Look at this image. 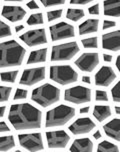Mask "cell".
Segmentation results:
<instances>
[{
  "label": "cell",
  "mask_w": 120,
  "mask_h": 152,
  "mask_svg": "<svg viewBox=\"0 0 120 152\" xmlns=\"http://www.w3.org/2000/svg\"><path fill=\"white\" fill-rule=\"evenodd\" d=\"M8 120L18 131L36 130L41 128L42 112L30 103H16L10 107Z\"/></svg>",
  "instance_id": "1"
},
{
  "label": "cell",
  "mask_w": 120,
  "mask_h": 152,
  "mask_svg": "<svg viewBox=\"0 0 120 152\" xmlns=\"http://www.w3.org/2000/svg\"><path fill=\"white\" fill-rule=\"evenodd\" d=\"M26 49L16 40L0 43V69L20 66L24 61Z\"/></svg>",
  "instance_id": "2"
},
{
  "label": "cell",
  "mask_w": 120,
  "mask_h": 152,
  "mask_svg": "<svg viewBox=\"0 0 120 152\" xmlns=\"http://www.w3.org/2000/svg\"><path fill=\"white\" fill-rule=\"evenodd\" d=\"M75 115L76 110L74 107L61 104L46 112L45 127L53 128V127L64 126L69 121H71L75 117Z\"/></svg>",
  "instance_id": "3"
},
{
  "label": "cell",
  "mask_w": 120,
  "mask_h": 152,
  "mask_svg": "<svg viewBox=\"0 0 120 152\" xmlns=\"http://www.w3.org/2000/svg\"><path fill=\"white\" fill-rule=\"evenodd\" d=\"M61 98V91L53 84L45 83L35 88L31 93V100L43 108L57 103Z\"/></svg>",
  "instance_id": "4"
},
{
  "label": "cell",
  "mask_w": 120,
  "mask_h": 152,
  "mask_svg": "<svg viewBox=\"0 0 120 152\" xmlns=\"http://www.w3.org/2000/svg\"><path fill=\"white\" fill-rule=\"evenodd\" d=\"M49 77L62 86L69 85L78 81V73L70 65H53L50 67Z\"/></svg>",
  "instance_id": "5"
},
{
  "label": "cell",
  "mask_w": 120,
  "mask_h": 152,
  "mask_svg": "<svg viewBox=\"0 0 120 152\" xmlns=\"http://www.w3.org/2000/svg\"><path fill=\"white\" fill-rule=\"evenodd\" d=\"M79 50H80V48H79L77 42L75 41L54 45L52 49H51L50 60L52 62L71 60L73 57L79 52Z\"/></svg>",
  "instance_id": "6"
},
{
  "label": "cell",
  "mask_w": 120,
  "mask_h": 152,
  "mask_svg": "<svg viewBox=\"0 0 120 152\" xmlns=\"http://www.w3.org/2000/svg\"><path fill=\"white\" fill-rule=\"evenodd\" d=\"M64 99L65 101L77 105L90 103L92 100V91L86 86L77 85L65 90Z\"/></svg>",
  "instance_id": "7"
},
{
  "label": "cell",
  "mask_w": 120,
  "mask_h": 152,
  "mask_svg": "<svg viewBox=\"0 0 120 152\" xmlns=\"http://www.w3.org/2000/svg\"><path fill=\"white\" fill-rule=\"evenodd\" d=\"M19 145L28 151H39L44 149L41 133H24L18 135Z\"/></svg>",
  "instance_id": "8"
},
{
  "label": "cell",
  "mask_w": 120,
  "mask_h": 152,
  "mask_svg": "<svg viewBox=\"0 0 120 152\" xmlns=\"http://www.w3.org/2000/svg\"><path fill=\"white\" fill-rule=\"evenodd\" d=\"M49 31H50V36L52 41H60V40L75 37V29L73 25L64 22V21H61V22L50 26Z\"/></svg>",
  "instance_id": "9"
},
{
  "label": "cell",
  "mask_w": 120,
  "mask_h": 152,
  "mask_svg": "<svg viewBox=\"0 0 120 152\" xmlns=\"http://www.w3.org/2000/svg\"><path fill=\"white\" fill-rule=\"evenodd\" d=\"M46 68L45 67H36V68L25 69L19 80V84L24 86H33L45 79Z\"/></svg>",
  "instance_id": "10"
},
{
  "label": "cell",
  "mask_w": 120,
  "mask_h": 152,
  "mask_svg": "<svg viewBox=\"0 0 120 152\" xmlns=\"http://www.w3.org/2000/svg\"><path fill=\"white\" fill-rule=\"evenodd\" d=\"M46 142L48 148L51 149H62L68 145L70 141L69 134L64 130L57 131H47L45 133Z\"/></svg>",
  "instance_id": "11"
},
{
  "label": "cell",
  "mask_w": 120,
  "mask_h": 152,
  "mask_svg": "<svg viewBox=\"0 0 120 152\" xmlns=\"http://www.w3.org/2000/svg\"><path fill=\"white\" fill-rule=\"evenodd\" d=\"M20 40L24 42L29 47H35V46H40L46 44L47 41V35L46 30L44 28L41 29H34V30H29L19 36Z\"/></svg>",
  "instance_id": "12"
},
{
  "label": "cell",
  "mask_w": 120,
  "mask_h": 152,
  "mask_svg": "<svg viewBox=\"0 0 120 152\" xmlns=\"http://www.w3.org/2000/svg\"><path fill=\"white\" fill-rule=\"evenodd\" d=\"M99 54L95 52L83 53L75 60L76 67L83 72H92L99 65Z\"/></svg>",
  "instance_id": "13"
},
{
  "label": "cell",
  "mask_w": 120,
  "mask_h": 152,
  "mask_svg": "<svg viewBox=\"0 0 120 152\" xmlns=\"http://www.w3.org/2000/svg\"><path fill=\"white\" fill-rule=\"evenodd\" d=\"M117 74L110 66H102L94 76L95 85L99 87H108L116 80Z\"/></svg>",
  "instance_id": "14"
},
{
  "label": "cell",
  "mask_w": 120,
  "mask_h": 152,
  "mask_svg": "<svg viewBox=\"0 0 120 152\" xmlns=\"http://www.w3.org/2000/svg\"><path fill=\"white\" fill-rule=\"evenodd\" d=\"M96 127L95 122L89 117H81L75 120L71 125H69L68 130L73 135H84L88 134Z\"/></svg>",
  "instance_id": "15"
},
{
  "label": "cell",
  "mask_w": 120,
  "mask_h": 152,
  "mask_svg": "<svg viewBox=\"0 0 120 152\" xmlns=\"http://www.w3.org/2000/svg\"><path fill=\"white\" fill-rule=\"evenodd\" d=\"M27 14V11L21 6L16 5H4L2 8L1 15L10 22L22 21Z\"/></svg>",
  "instance_id": "16"
},
{
  "label": "cell",
  "mask_w": 120,
  "mask_h": 152,
  "mask_svg": "<svg viewBox=\"0 0 120 152\" xmlns=\"http://www.w3.org/2000/svg\"><path fill=\"white\" fill-rule=\"evenodd\" d=\"M101 45L104 50L118 52L120 50V31L115 30L103 34L101 37Z\"/></svg>",
  "instance_id": "17"
},
{
  "label": "cell",
  "mask_w": 120,
  "mask_h": 152,
  "mask_svg": "<svg viewBox=\"0 0 120 152\" xmlns=\"http://www.w3.org/2000/svg\"><path fill=\"white\" fill-rule=\"evenodd\" d=\"M105 134L109 138H112L116 142L120 141V119L119 118H113L108 123H106L103 126Z\"/></svg>",
  "instance_id": "18"
},
{
  "label": "cell",
  "mask_w": 120,
  "mask_h": 152,
  "mask_svg": "<svg viewBox=\"0 0 120 152\" xmlns=\"http://www.w3.org/2000/svg\"><path fill=\"white\" fill-rule=\"evenodd\" d=\"M93 146V142L90 138H79V139H75L73 141L69 150L79 152H92Z\"/></svg>",
  "instance_id": "19"
},
{
  "label": "cell",
  "mask_w": 120,
  "mask_h": 152,
  "mask_svg": "<svg viewBox=\"0 0 120 152\" xmlns=\"http://www.w3.org/2000/svg\"><path fill=\"white\" fill-rule=\"evenodd\" d=\"M103 13L105 16L118 18L120 15V0H105L103 2Z\"/></svg>",
  "instance_id": "20"
},
{
  "label": "cell",
  "mask_w": 120,
  "mask_h": 152,
  "mask_svg": "<svg viewBox=\"0 0 120 152\" xmlns=\"http://www.w3.org/2000/svg\"><path fill=\"white\" fill-rule=\"evenodd\" d=\"M99 29V19H87L78 27L79 35L96 33Z\"/></svg>",
  "instance_id": "21"
},
{
  "label": "cell",
  "mask_w": 120,
  "mask_h": 152,
  "mask_svg": "<svg viewBox=\"0 0 120 152\" xmlns=\"http://www.w3.org/2000/svg\"><path fill=\"white\" fill-rule=\"evenodd\" d=\"M47 53L48 49L47 48H42V49L34 50L32 52H30L28 59H27V65L31 64H38V63H43L47 59Z\"/></svg>",
  "instance_id": "22"
},
{
  "label": "cell",
  "mask_w": 120,
  "mask_h": 152,
  "mask_svg": "<svg viewBox=\"0 0 120 152\" xmlns=\"http://www.w3.org/2000/svg\"><path fill=\"white\" fill-rule=\"evenodd\" d=\"M93 116L98 122H103L111 116V108L108 105H95L93 108Z\"/></svg>",
  "instance_id": "23"
},
{
  "label": "cell",
  "mask_w": 120,
  "mask_h": 152,
  "mask_svg": "<svg viewBox=\"0 0 120 152\" xmlns=\"http://www.w3.org/2000/svg\"><path fill=\"white\" fill-rule=\"evenodd\" d=\"M15 147V139L13 135L0 136V151H8Z\"/></svg>",
  "instance_id": "24"
},
{
  "label": "cell",
  "mask_w": 120,
  "mask_h": 152,
  "mask_svg": "<svg viewBox=\"0 0 120 152\" xmlns=\"http://www.w3.org/2000/svg\"><path fill=\"white\" fill-rule=\"evenodd\" d=\"M84 16H85V12L83 9H78V8H68L67 9L66 18L73 21V22H77Z\"/></svg>",
  "instance_id": "25"
},
{
  "label": "cell",
  "mask_w": 120,
  "mask_h": 152,
  "mask_svg": "<svg viewBox=\"0 0 120 152\" xmlns=\"http://www.w3.org/2000/svg\"><path fill=\"white\" fill-rule=\"evenodd\" d=\"M97 151H99V152H118L119 148L116 144L110 142V141L103 140L98 144Z\"/></svg>",
  "instance_id": "26"
},
{
  "label": "cell",
  "mask_w": 120,
  "mask_h": 152,
  "mask_svg": "<svg viewBox=\"0 0 120 152\" xmlns=\"http://www.w3.org/2000/svg\"><path fill=\"white\" fill-rule=\"evenodd\" d=\"M18 70H11V71H4L0 73V79L4 83H15L18 76Z\"/></svg>",
  "instance_id": "27"
},
{
  "label": "cell",
  "mask_w": 120,
  "mask_h": 152,
  "mask_svg": "<svg viewBox=\"0 0 120 152\" xmlns=\"http://www.w3.org/2000/svg\"><path fill=\"white\" fill-rule=\"evenodd\" d=\"M44 23V17H43L42 13H34L29 16V18L27 19V24L29 26H36V25H41Z\"/></svg>",
  "instance_id": "28"
},
{
  "label": "cell",
  "mask_w": 120,
  "mask_h": 152,
  "mask_svg": "<svg viewBox=\"0 0 120 152\" xmlns=\"http://www.w3.org/2000/svg\"><path fill=\"white\" fill-rule=\"evenodd\" d=\"M12 93V87L0 85V103L7 102Z\"/></svg>",
  "instance_id": "29"
},
{
  "label": "cell",
  "mask_w": 120,
  "mask_h": 152,
  "mask_svg": "<svg viewBox=\"0 0 120 152\" xmlns=\"http://www.w3.org/2000/svg\"><path fill=\"white\" fill-rule=\"evenodd\" d=\"M83 47L86 49H96L98 48V39L97 37H89V38H84L81 40Z\"/></svg>",
  "instance_id": "30"
},
{
  "label": "cell",
  "mask_w": 120,
  "mask_h": 152,
  "mask_svg": "<svg viewBox=\"0 0 120 152\" xmlns=\"http://www.w3.org/2000/svg\"><path fill=\"white\" fill-rule=\"evenodd\" d=\"M11 35H12L11 27L5 23L4 21L0 20V39L9 37V36H11Z\"/></svg>",
  "instance_id": "31"
},
{
  "label": "cell",
  "mask_w": 120,
  "mask_h": 152,
  "mask_svg": "<svg viewBox=\"0 0 120 152\" xmlns=\"http://www.w3.org/2000/svg\"><path fill=\"white\" fill-rule=\"evenodd\" d=\"M44 7H55L65 4L66 0H39Z\"/></svg>",
  "instance_id": "32"
},
{
  "label": "cell",
  "mask_w": 120,
  "mask_h": 152,
  "mask_svg": "<svg viewBox=\"0 0 120 152\" xmlns=\"http://www.w3.org/2000/svg\"><path fill=\"white\" fill-rule=\"evenodd\" d=\"M63 10L62 9H57V10H52V11H48L47 12V20L49 22H52L54 20L61 18Z\"/></svg>",
  "instance_id": "33"
},
{
  "label": "cell",
  "mask_w": 120,
  "mask_h": 152,
  "mask_svg": "<svg viewBox=\"0 0 120 152\" xmlns=\"http://www.w3.org/2000/svg\"><path fill=\"white\" fill-rule=\"evenodd\" d=\"M95 101L97 102H108L109 97L107 92L104 90H96L95 91Z\"/></svg>",
  "instance_id": "34"
},
{
  "label": "cell",
  "mask_w": 120,
  "mask_h": 152,
  "mask_svg": "<svg viewBox=\"0 0 120 152\" xmlns=\"http://www.w3.org/2000/svg\"><path fill=\"white\" fill-rule=\"evenodd\" d=\"M27 96H28V90L22 89V88H17L14 93L13 100H14V101H16V100H23V99H26Z\"/></svg>",
  "instance_id": "35"
},
{
  "label": "cell",
  "mask_w": 120,
  "mask_h": 152,
  "mask_svg": "<svg viewBox=\"0 0 120 152\" xmlns=\"http://www.w3.org/2000/svg\"><path fill=\"white\" fill-rule=\"evenodd\" d=\"M119 87H120V82H117L115 85L113 86V88L111 89V95H112V99H113V101L116 102V103L120 102Z\"/></svg>",
  "instance_id": "36"
},
{
  "label": "cell",
  "mask_w": 120,
  "mask_h": 152,
  "mask_svg": "<svg viewBox=\"0 0 120 152\" xmlns=\"http://www.w3.org/2000/svg\"><path fill=\"white\" fill-rule=\"evenodd\" d=\"M88 12H89V14H91V15H99L100 14L99 3H96V4L92 5V6H90L88 9Z\"/></svg>",
  "instance_id": "37"
},
{
  "label": "cell",
  "mask_w": 120,
  "mask_h": 152,
  "mask_svg": "<svg viewBox=\"0 0 120 152\" xmlns=\"http://www.w3.org/2000/svg\"><path fill=\"white\" fill-rule=\"evenodd\" d=\"M116 24L117 23L115 22V21H112V20H104V21H103L102 28H103V30H107V29H109V28L115 27Z\"/></svg>",
  "instance_id": "38"
},
{
  "label": "cell",
  "mask_w": 120,
  "mask_h": 152,
  "mask_svg": "<svg viewBox=\"0 0 120 152\" xmlns=\"http://www.w3.org/2000/svg\"><path fill=\"white\" fill-rule=\"evenodd\" d=\"M95 1V0H70V4L72 5H86L91 2Z\"/></svg>",
  "instance_id": "39"
},
{
  "label": "cell",
  "mask_w": 120,
  "mask_h": 152,
  "mask_svg": "<svg viewBox=\"0 0 120 152\" xmlns=\"http://www.w3.org/2000/svg\"><path fill=\"white\" fill-rule=\"evenodd\" d=\"M26 6L28 7L30 10H37V9H39V6H38V4L36 3V1H35V0H30L28 3L26 4Z\"/></svg>",
  "instance_id": "40"
},
{
  "label": "cell",
  "mask_w": 120,
  "mask_h": 152,
  "mask_svg": "<svg viewBox=\"0 0 120 152\" xmlns=\"http://www.w3.org/2000/svg\"><path fill=\"white\" fill-rule=\"evenodd\" d=\"M9 131H10V128L6 124V122L0 121V133H5V132H9Z\"/></svg>",
  "instance_id": "41"
},
{
  "label": "cell",
  "mask_w": 120,
  "mask_h": 152,
  "mask_svg": "<svg viewBox=\"0 0 120 152\" xmlns=\"http://www.w3.org/2000/svg\"><path fill=\"white\" fill-rule=\"evenodd\" d=\"M112 59L113 57L112 55H110V54H103V60L105 62H107V63H110V62H112Z\"/></svg>",
  "instance_id": "42"
},
{
  "label": "cell",
  "mask_w": 120,
  "mask_h": 152,
  "mask_svg": "<svg viewBox=\"0 0 120 152\" xmlns=\"http://www.w3.org/2000/svg\"><path fill=\"white\" fill-rule=\"evenodd\" d=\"M102 136H101V132L99 131V130H97L96 132H94L93 133V138L95 140H98V139H100Z\"/></svg>",
  "instance_id": "43"
},
{
  "label": "cell",
  "mask_w": 120,
  "mask_h": 152,
  "mask_svg": "<svg viewBox=\"0 0 120 152\" xmlns=\"http://www.w3.org/2000/svg\"><path fill=\"white\" fill-rule=\"evenodd\" d=\"M82 82L86 84H91V78L89 76H83L82 77Z\"/></svg>",
  "instance_id": "44"
},
{
  "label": "cell",
  "mask_w": 120,
  "mask_h": 152,
  "mask_svg": "<svg viewBox=\"0 0 120 152\" xmlns=\"http://www.w3.org/2000/svg\"><path fill=\"white\" fill-rule=\"evenodd\" d=\"M90 110V107L87 106V107H83V108H80V110H79V112H80V114H87L89 112Z\"/></svg>",
  "instance_id": "45"
},
{
  "label": "cell",
  "mask_w": 120,
  "mask_h": 152,
  "mask_svg": "<svg viewBox=\"0 0 120 152\" xmlns=\"http://www.w3.org/2000/svg\"><path fill=\"white\" fill-rule=\"evenodd\" d=\"M6 111V106H0V118H3Z\"/></svg>",
  "instance_id": "46"
},
{
  "label": "cell",
  "mask_w": 120,
  "mask_h": 152,
  "mask_svg": "<svg viewBox=\"0 0 120 152\" xmlns=\"http://www.w3.org/2000/svg\"><path fill=\"white\" fill-rule=\"evenodd\" d=\"M24 29V25H18V26H15V32L16 33H18V32H20L21 30H23Z\"/></svg>",
  "instance_id": "47"
},
{
  "label": "cell",
  "mask_w": 120,
  "mask_h": 152,
  "mask_svg": "<svg viewBox=\"0 0 120 152\" xmlns=\"http://www.w3.org/2000/svg\"><path fill=\"white\" fill-rule=\"evenodd\" d=\"M116 68H117V70H120V55H118L117 56V59H116Z\"/></svg>",
  "instance_id": "48"
},
{
  "label": "cell",
  "mask_w": 120,
  "mask_h": 152,
  "mask_svg": "<svg viewBox=\"0 0 120 152\" xmlns=\"http://www.w3.org/2000/svg\"><path fill=\"white\" fill-rule=\"evenodd\" d=\"M115 113L117 114V115H119V114H120V107L119 106L115 107Z\"/></svg>",
  "instance_id": "49"
},
{
  "label": "cell",
  "mask_w": 120,
  "mask_h": 152,
  "mask_svg": "<svg viewBox=\"0 0 120 152\" xmlns=\"http://www.w3.org/2000/svg\"><path fill=\"white\" fill-rule=\"evenodd\" d=\"M4 1H8V2H22L24 0H4Z\"/></svg>",
  "instance_id": "50"
}]
</instances>
